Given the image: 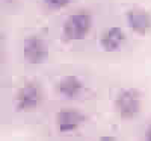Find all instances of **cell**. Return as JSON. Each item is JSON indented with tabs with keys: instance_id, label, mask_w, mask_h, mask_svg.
I'll return each mask as SVG.
<instances>
[{
	"instance_id": "cell-3",
	"label": "cell",
	"mask_w": 151,
	"mask_h": 141,
	"mask_svg": "<svg viewBox=\"0 0 151 141\" xmlns=\"http://www.w3.org/2000/svg\"><path fill=\"white\" fill-rule=\"evenodd\" d=\"M23 58L30 65H41L48 58V46L38 35H29L23 41Z\"/></svg>"
},
{
	"instance_id": "cell-2",
	"label": "cell",
	"mask_w": 151,
	"mask_h": 141,
	"mask_svg": "<svg viewBox=\"0 0 151 141\" xmlns=\"http://www.w3.org/2000/svg\"><path fill=\"white\" fill-rule=\"evenodd\" d=\"M142 108L141 93L134 88L121 89L115 99V109L122 120H133L137 117Z\"/></svg>"
},
{
	"instance_id": "cell-4",
	"label": "cell",
	"mask_w": 151,
	"mask_h": 141,
	"mask_svg": "<svg viewBox=\"0 0 151 141\" xmlns=\"http://www.w3.org/2000/svg\"><path fill=\"white\" fill-rule=\"evenodd\" d=\"M41 102V89L35 82L24 84L15 96V109L18 112H30Z\"/></svg>"
},
{
	"instance_id": "cell-11",
	"label": "cell",
	"mask_w": 151,
	"mask_h": 141,
	"mask_svg": "<svg viewBox=\"0 0 151 141\" xmlns=\"http://www.w3.org/2000/svg\"><path fill=\"white\" fill-rule=\"evenodd\" d=\"M101 140H116L115 137H101Z\"/></svg>"
},
{
	"instance_id": "cell-10",
	"label": "cell",
	"mask_w": 151,
	"mask_h": 141,
	"mask_svg": "<svg viewBox=\"0 0 151 141\" xmlns=\"http://www.w3.org/2000/svg\"><path fill=\"white\" fill-rule=\"evenodd\" d=\"M145 138L147 140H151V124L147 127V131H145Z\"/></svg>"
},
{
	"instance_id": "cell-9",
	"label": "cell",
	"mask_w": 151,
	"mask_h": 141,
	"mask_svg": "<svg viewBox=\"0 0 151 141\" xmlns=\"http://www.w3.org/2000/svg\"><path fill=\"white\" fill-rule=\"evenodd\" d=\"M42 2L50 9H62V8H65L71 0H42Z\"/></svg>"
},
{
	"instance_id": "cell-6",
	"label": "cell",
	"mask_w": 151,
	"mask_h": 141,
	"mask_svg": "<svg viewBox=\"0 0 151 141\" xmlns=\"http://www.w3.org/2000/svg\"><path fill=\"white\" fill-rule=\"evenodd\" d=\"M125 20L130 31L137 35H147L151 31V14L142 8H132L125 12Z\"/></svg>"
},
{
	"instance_id": "cell-7",
	"label": "cell",
	"mask_w": 151,
	"mask_h": 141,
	"mask_svg": "<svg viewBox=\"0 0 151 141\" xmlns=\"http://www.w3.org/2000/svg\"><path fill=\"white\" fill-rule=\"evenodd\" d=\"M124 43H125V33L118 26L109 28L107 31H104V33L101 36H100V47L107 53L119 50Z\"/></svg>"
},
{
	"instance_id": "cell-5",
	"label": "cell",
	"mask_w": 151,
	"mask_h": 141,
	"mask_svg": "<svg viewBox=\"0 0 151 141\" xmlns=\"http://www.w3.org/2000/svg\"><path fill=\"white\" fill-rule=\"evenodd\" d=\"M85 115L74 108H62L56 114V127L60 134H70L83 124Z\"/></svg>"
},
{
	"instance_id": "cell-8",
	"label": "cell",
	"mask_w": 151,
	"mask_h": 141,
	"mask_svg": "<svg viewBox=\"0 0 151 141\" xmlns=\"http://www.w3.org/2000/svg\"><path fill=\"white\" fill-rule=\"evenodd\" d=\"M58 91L65 99H70V100L77 99L83 93V82L79 76H76V74L64 76V78L58 82Z\"/></svg>"
},
{
	"instance_id": "cell-1",
	"label": "cell",
	"mask_w": 151,
	"mask_h": 141,
	"mask_svg": "<svg viewBox=\"0 0 151 141\" xmlns=\"http://www.w3.org/2000/svg\"><path fill=\"white\" fill-rule=\"evenodd\" d=\"M92 26V17L85 11L71 14L62 24V36L65 41H80L89 33Z\"/></svg>"
}]
</instances>
